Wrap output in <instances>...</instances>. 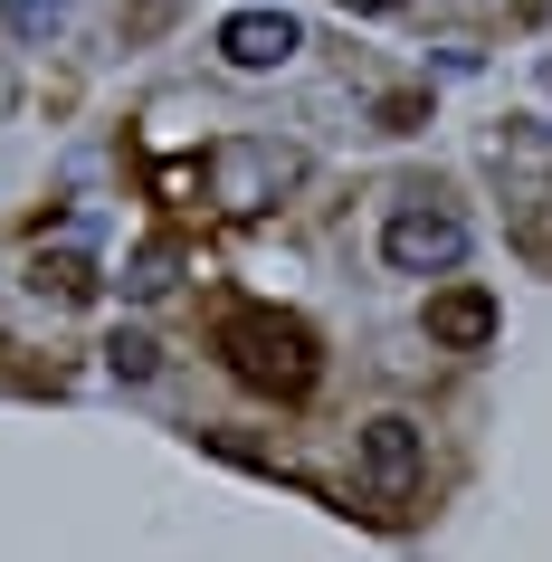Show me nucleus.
Instances as JSON below:
<instances>
[{"mask_svg":"<svg viewBox=\"0 0 552 562\" xmlns=\"http://www.w3.org/2000/svg\"><path fill=\"white\" fill-rule=\"evenodd\" d=\"M30 286H38V296H58V305H87L95 296V258H87V248H38Z\"/></svg>","mask_w":552,"mask_h":562,"instance_id":"0eeeda50","label":"nucleus"},{"mask_svg":"<svg viewBox=\"0 0 552 562\" xmlns=\"http://www.w3.org/2000/svg\"><path fill=\"white\" fill-rule=\"evenodd\" d=\"M295 48H305V30H295V10H238V20H219V58L248 67V77H267V67H286Z\"/></svg>","mask_w":552,"mask_h":562,"instance_id":"39448f33","label":"nucleus"},{"mask_svg":"<svg viewBox=\"0 0 552 562\" xmlns=\"http://www.w3.org/2000/svg\"><path fill=\"white\" fill-rule=\"evenodd\" d=\"M210 201L229 210V220H248V210H267L277 191H295L305 181V153L295 144H248V134H229V144H210Z\"/></svg>","mask_w":552,"mask_h":562,"instance_id":"f03ea898","label":"nucleus"},{"mask_svg":"<svg viewBox=\"0 0 552 562\" xmlns=\"http://www.w3.org/2000/svg\"><path fill=\"white\" fill-rule=\"evenodd\" d=\"M0 20H10L20 38H58L67 30V0H0Z\"/></svg>","mask_w":552,"mask_h":562,"instance_id":"1a4fd4ad","label":"nucleus"},{"mask_svg":"<svg viewBox=\"0 0 552 562\" xmlns=\"http://www.w3.org/2000/svg\"><path fill=\"white\" fill-rule=\"evenodd\" d=\"M495 296L486 286H448V296H429V344H448V353H476V344H495Z\"/></svg>","mask_w":552,"mask_h":562,"instance_id":"423d86ee","label":"nucleus"},{"mask_svg":"<svg viewBox=\"0 0 552 562\" xmlns=\"http://www.w3.org/2000/svg\"><path fill=\"white\" fill-rule=\"evenodd\" d=\"M105 372H115V382H153V344L144 334H115V344H105Z\"/></svg>","mask_w":552,"mask_h":562,"instance_id":"9d476101","label":"nucleus"},{"mask_svg":"<svg viewBox=\"0 0 552 562\" xmlns=\"http://www.w3.org/2000/svg\"><path fill=\"white\" fill-rule=\"evenodd\" d=\"M381 258L401 267V277H448V267L466 258V220L438 210V201H409V210L381 220Z\"/></svg>","mask_w":552,"mask_h":562,"instance_id":"7ed1b4c3","label":"nucleus"},{"mask_svg":"<svg viewBox=\"0 0 552 562\" xmlns=\"http://www.w3.org/2000/svg\"><path fill=\"white\" fill-rule=\"evenodd\" d=\"M343 10H401V0H343Z\"/></svg>","mask_w":552,"mask_h":562,"instance_id":"f8f14e48","label":"nucleus"},{"mask_svg":"<svg viewBox=\"0 0 552 562\" xmlns=\"http://www.w3.org/2000/svg\"><path fill=\"white\" fill-rule=\"evenodd\" d=\"M362 476H372V496L381 505H409L419 496V476H429V439H419V419H372L362 429Z\"/></svg>","mask_w":552,"mask_h":562,"instance_id":"20e7f679","label":"nucleus"},{"mask_svg":"<svg viewBox=\"0 0 552 562\" xmlns=\"http://www.w3.org/2000/svg\"><path fill=\"white\" fill-rule=\"evenodd\" d=\"M219 353H229V372L248 391H267V401H305L324 372L315 334L295 325V315H277V305H238L229 325H219Z\"/></svg>","mask_w":552,"mask_h":562,"instance_id":"f257e3e1","label":"nucleus"},{"mask_svg":"<svg viewBox=\"0 0 552 562\" xmlns=\"http://www.w3.org/2000/svg\"><path fill=\"white\" fill-rule=\"evenodd\" d=\"M172 267H181V248H172V238H153L144 258L124 267V296H162V286H172Z\"/></svg>","mask_w":552,"mask_h":562,"instance_id":"6e6552de","label":"nucleus"},{"mask_svg":"<svg viewBox=\"0 0 552 562\" xmlns=\"http://www.w3.org/2000/svg\"><path fill=\"white\" fill-rule=\"evenodd\" d=\"M172 20V0H134V30H162Z\"/></svg>","mask_w":552,"mask_h":562,"instance_id":"9b49d317","label":"nucleus"}]
</instances>
